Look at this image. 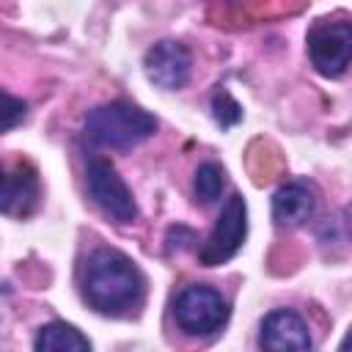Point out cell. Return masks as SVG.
Segmentation results:
<instances>
[{
    "label": "cell",
    "mask_w": 352,
    "mask_h": 352,
    "mask_svg": "<svg viewBox=\"0 0 352 352\" xmlns=\"http://www.w3.org/2000/svg\"><path fill=\"white\" fill-rule=\"evenodd\" d=\"M143 275L132 258L113 248H99L82 267V297L85 302L107 316H124L143 300Z\"/></svg>",
    "instance_id": "obj_1"
},
{
    "label": "cell",
    "mask_w": 352,
    "mask_h": 352,
    "mask_svg": "<svg viewBox=\"0 0 352 352\" xmlns=\"http://www.w3.org/2000/svg\"><path fill=\"white\" fill-rule=\"evenodd\" d=\"M157 129L151 113L129 102H110L94 107L85 118V138L102 148H132Z\"/></svg>",
    "instance_id": "obj_2"
},
{
    "label": "cell",
    "mask_w": 352,
    "mask_h": 352,
    "mask_svg": "<svg viewBox=\"0 0 352 352\" xmlns=\"http://www.w3.org/2000/svg\"><path fill=\"white\" fill-rule=\"evenodd\" d=\"M173 319L187 336H212L228 322V302L204 283L184 286L173 302Z\"/></svg>",
    "instance_id": "obj_3"
},
{
    "label": "cell",
    "mask_w": 352,
    "mask_h": 352,
    "mask_svg": "<svg viewBox=\"0 0 352 352\" xmlns=\"http://www.w3.org/2000/svg\"><path fill=\"white\" fill-rule=\"evenodd\" d=\"M85 190H88V198L94 201V206L113 223L124 226L138 217L135 198L110 162H104L99 157H91L85 162Z\"/></svg>",
    "instance_id": "obj_4"
},
{
    "label": "cell",
    "mask_w": 352,
    "mask_h": 352,
    "mask_svg": "<svg viewBox=\"0 0 352 352\" xmlns=\"http://www.w3.org/2000/svg\"><path fill=\"white\" fill-rule=\"evenodd\" d=\"M308 58L324 77H338L352 60V22H319L308 33Z\"/></svg>",
    "instance_id": "obj_5"
},
{
    "label": "cell",
    "mask_w": 352,
    "mask_h": 352,
    "mask_svg": "<svg viewBox=\"0 0 352 352\" xmlns=\"http://www.w3.org/2000/svg\"><path fill=\"white\" fill-rule=\"evenodd\" d=\"M245 231H248V214H245V201L239 195H231L228 204L223 206L212 234L206 236V242L198 250L201 264L206 267H217L226 264L245 242Z\"/></svg>",
    "instance_id": "obj_6"
},
{
    "label": "cell",
    "mask_w": 352,
    "mask_h": 352,
    "mask_svg": "<svg viewBox=\"0 0 352 352\" xmlns=\"http://www.w3.org/2000/svg\"><path fill=\"white\" fill-rule=\"evenodd\" d=\"M146 77L165 91H176L190 77V52L179 41H160L146 52Z\"/></svg>",
    "instance_id": "obj_7"
},
{
    "label": "cell",
    "mask_w": 352,
    "mask_h": 352,
    "mask_svg": "<svg viewBox=\"0 0 352 352\" xmlns=\"http://www.w3.org/2000/svg\"><path fill=\"white\" fill-rule=\"evenodd\" d=\"M258 344L264 349H278V352H286V349H311V336H308L305 322L294 311L280 308V311H272L261 322Z\"/></svg>",
    "instance_id": "obj_8"
},
{
    "label": "cell",
    "mask_w": 352,
    "mask_h": 352,
    "mask_svg": "<svg viewBox=\"0 0 352 352\" xmlns=\"http://www.w3.org/2000/svg\"><path fill=\"white\" fill-rule=\"evenodd\" d=\"M36 198H38V182H36L33 168L19 162L11 170H6V176H3V195H0V206H3L6 214L25 217L36 206Z\"/></svg>",
    "instance_id": "obj_9"
},
{
    "label": "cell",
    "mask_w": 352,
    "mask_h": 352,
    "mask_svg": "<svg viewBox=\"0 0 352 352\" xmlns=\"http://www.w3.org/2000/svg\"><path fill=\"white\" fill-rule=\"evenodd\" d=\"M316 209V198L311 192V187L300 184V182H292V184H283L275 195H272V217L278 226L283 228H294V226H302Z\"/></svg>",
    "instance_id": "obj_10"
},
{
    "label": "cell",
    "mask_w": 352,
    "mask_h": 352,
    "mask_svg": "<svg viewBox=\"0 0 352 352\" xmlns=\"http://www.w3.org/2000/svg\"><path fill=\"white\" fill-rule=\"evenodd\" d=\"M33 346L38 352H88L91 341L66 322H50L38 330Z\"/></svg>",
    "instance_id": "obj_11"
},
{
    "label": "cell",
    "mask_w": 352,
    "mask_h": 352,
    "mask_svg": "<svg viewBox=\"0 0 352 352\" xmlns=\"http://www.w3.org/2000/svg\"><path fill=\"white\" fill-rule=\"evenodd\" d=\"M192 190H195V198L201 204H214L220 198V192H223V170L214 162H204L195 170Z\"/></svg>",
    "instance_id": "obj_12"
},
{
    "label": "cell",
    "mask_w": 352,
    "mask_h": 352,
    "mask_svg": "<svg viewBox=\"0 0 352 352\" xmlns=\"http://www.w3.org/2000/svg\"><path fill=\"white\" fill-rule=\"evenodd\" d=\"M212 107H214V118L223 124V126H228V124H234V121H239L242 118V110H239V104L226 94V91H220L217 96H214V102H212Z\"/></svg>",
    "instance_id": "obj_13"
},
{
    "label": "cell",
    "mask_w": 352,
    "mask_h": 352,
    "mask_svg": "<svg viewBox=\"0 0 352 352\" xmlns=\"http://www.w3.org/2000/svg\"><path fill=\"white\" fill-rule=\"evenodd\" d=\"M6 104H8V110H6V129H14L16 121L25 116V104L19 99H14L11 94H6Z\"/></svg>",
    "instance_id": "obj_14"
},
{
    "label": "cell",
    "mask_w": 352,
    "mask_h": 352,
    "mask_svg": "<svg viewBox=\"0 0 352 352\" xmlns=\"http://www.w3.org/2000/svg\"><path fill=\"white\" fill-rule=\"evenodd\" d=\"M341 349H352V330L346 333V338L341 341Z\"/></svg>",
    "instance_id": "obj_15"
}]
</instances>
